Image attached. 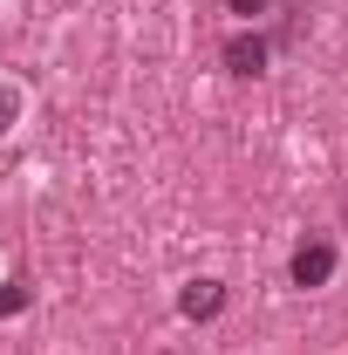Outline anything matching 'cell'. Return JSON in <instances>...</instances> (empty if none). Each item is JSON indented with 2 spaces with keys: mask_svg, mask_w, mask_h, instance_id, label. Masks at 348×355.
Masks as SVG:
<instances>
[{
  "mask_svg": "<svg viewBox=\"0 0 348 355\" xmlns=\"http://www.w3.org/2000/svg\"><path fill=\"white\" fill-rule=\"evenodd\" d=\"M28 308V280H0V321Z\"/></svg>",
  "mask_w": 348,
  "mask_h": 355,
  "instance_id": "5b68a950",
  "label": "cell"
},
{
  "mask_svg": "<svg viewBox=\"0 0 348 355\" xmlns=\"http://www.w3.org/2000/svg\"><path fill=\"white\" fill-rule=\"evenodd\" d=\"M328 273H335V239H301L294 246V260H287V280L301 287V294H314V287H328Z\"/></svg>",
  "mask_w": 348,
  "mask_h": 355,
  "instance_id": "6da1fadb",
  "label": "cell"
},
{
  "mask_svg": "<svg viewBox=\"0 0 348 355\" xmlns=\"http://www.w3.org/2000/svg\"><path fill=\"white\" fill-rule=\"evenodd\" d=\"M218 62H225L232 76H266V62H273V35H260V28H239V35H225Z\"/></svg>",
  "mask_w": 348,
  "mask_h": 355,
  "instance_id": "7a4b0ae2",
  "label": "cell"
},
{
  "mask_svg": "<svg viewBox=\"0 0 348 355\" xmlns=\"http://www.w3.org/2000/svg\"><path fill=\"white\" fill-rule=\"evenodd\" d=\"M225 14H232V21H246V28H260L266 14H273V0H225Z\"/></svg>",
  "mask_w": 348,
  "mask_h": 355,
  "instance_id": "277c9868",
  "label": "cell"
},
{
  "mask_svg": "<svg viewBox=\"0 0 348 355\" xmlns=\"http://www.w3.org/2000/svg\"><path fill=\"white\" fill-rule=\"evenodd\" d=\"M14 116H21V89H7V83H0V137L14 130Z\"/></svg>",
  "mask_w": 348,
  "mask_h": 355,
  "instance_id": "8992f818",
  "label": "cell"
},
{
  "mask_svg": "<svg viewBox=\"0 0 348 355\" xmlns=\"http://www.w3.org/2000/svg\"><path fill=\"white\" fill-rule=\"evenodd\" d=\"M218 308H225V280H212V273L177 287V314H184V321H212Z\"/></svg>",
  "mask_w": 348,
  "mask_h": 355,
  "instance_id": "3957f363",
  "label": "cell"
}]
</instances>
